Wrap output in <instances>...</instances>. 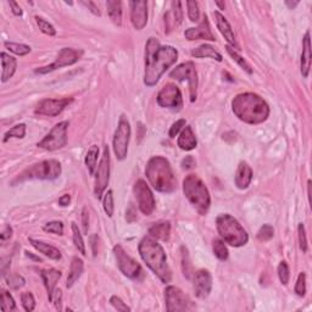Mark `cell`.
Wrapping results in <instances>:
<instances>
[{
  "instance_id": "6da1fadb",
  "label": "cell",
  "mask_w": 312,
  "mask_h": 312,
  "mask_svg": "<svg viewBox=\"0 0 312 312\" xmlns=\"http://www.w3.org/2000/svg\"><path fill=\"white\" fill-rule=\"evenodd\" d=\"M178 60V51L170 45L161 47L154 37L149 38L145 47L144 83L148 87L155 85L167 68Z\"/></svg>"
},
{
  "instance_id": "7a4b0ae2",
  "label": "cell",
  "mask_w": 312,
  "mask_h": 312,
  "mask_svg": "<svg viewBox=\"0 0 312 312\" xmlns=\"http://www.w3.org/2000/svg\"><path fill=\"white\" fill-rule=\"evenodd\" d=\"M232 109L240 121L249 125L262 124L270 115L267 102L255 93L238 94L232 100Z\"/></svg>"
},
{
  "instance_id": "3957f363",
  "label": "cell",
  "mask_w": 312,
  "mask_h": 312,
  "mask_svg": "<svg viewBox=\"0 0 312 312\" xmlns=\"http://www.w3.org/2000/svg\"><path fill=\"white\" fill-rule=\"evenodd\" d=\"M139 254L143 261L147 263L154 273L159 277L164 283H170L171 270L167 265L166 254L161 245L151 237L143 238L139 243Z\"/></svg>"
},
{
  "instance_id": "277c9868",
  "label": "cell",
  "mask_w": 312,
  "mask_h": 312,
  "mask_svg": "<svg viewBox=\"0 0 312 312\" xmlns=\"http://www.w3.org/2000/svg\"><path fill=\"white\" fill-rule=\"evenodd\" d=\"M149 182L154 189L161 193H172L177 188V179L167 159L154 156L149 160L145 168Z\"/></svg>"
},
{
  "instance_id": "5b68a950",
  "label": "cell",
  "mask_w": 312,
  "mask_h": 312,
  "mask_svg": "<svg viewBox=\"0 0 312 312\" xmlns=\"http://www.w3.org/2000/svg\"><path fill=\"white\" fill-rule=\"evenodd\" d=\"M183 191L190 204L196 209L200 215L207 213L211 205V197L209 189L206 188L204 182L196 174H188L183 181Z\"/></svg>"
},
{
  "instance_id": "8992f818",
  "label": "cell",
  "mask_w": 312,
  "mask_h": 312,
  "mask_svg": "<svg viewBox=\"0 0 312 312\" xmlns=\"http://www.w3.org/2000/svg\"><path fill=\"white\" fill-rule=\"evenodd\" d=\"M217 231L223 242L234 248L243 247L248 243L249 236L242 225L228 214H222L216 220Z\"/></svg>"
},
{
  "instance_id": "52a82bcc",
  "label": "cell",
  "mask_w": 312,
  "mask_h": 312,
  "mask_svg": "<svg viewBox=\"0 0 312 312\" xmlns=\"http://www.w3.org/2000/svg\"><path fill=\"white\" fill-rule=\"evenodd\" d=\"M61 174V165L56 160H45L31 166L30 168L24 171L14 184L17 182H24L27 179H55Z\"/></svg>"
},
{
  "instance_id": "ba28073f",
  "label": "cell",
  "mask_w": 312,
  "mask_h": 312,
  "mask_svg": "<svg viewBox=\"0 0 312 312\" xmlns=\"http://www.w3.org/2000/svg\"><path fill=\"white\" fill-rule=\"evenodd\" d=\"M114 254H115L117 266H119L120 271L126 277L133 280H143V278H144V271H143L142 266L133 257H131L130 255L126 253L125 249L121 245H115Z\"/></svg>"
},
{
  "instance_id": "9c48e42d",
  "label": "cell",
  "mask_w": 312,
  "mask_h": 312,
  "mask_svg": "<svg viewBox=\"0 0 312 312\" xmlns=\"http://www.w3.org/2000/svg\"><path fill=\"white\" fill-rule=\"evenodd\" d=\"M67 128L68 122L62 121L59 122L53 127L49 133L43 138L41 142L37 144V147L45 149V150H58V149L64 148L67 143Z\"/></svg>"
},
{
  "instance_id": "30bf717a",
  "label": "cell",
  "mask_w": 312,
  "mask_h": 312,
  "mask_svg": "<svg viewBox=\"0 0 312 312\" xmlns=\"http://www.w3.org/2000/svg\"><path fill=\"white\" fill-rule=\"evenodd\" d=\"M131 138V125L125 115L120 117L117 130L114 136V151L119 160H125L127 157L128 144Z\"/></svg>"
},
{
  "instance_id": "8fae6325",
  "label": "cell",
  "mask_w": 312,
  "mask_h": 312,
  "mask_svg": "<svg viewBox=\"0 0 312 312\" xmlns=\"http://www.w3.org/2000/svg\"><path fill=\"white\" fill-rule=\"evenodd\" d=\"M171 78L177 81H187L189 84V91H190V101H195L196 99V89H197V74L195 70V65L191 61L183 62L170 73Z\"/></svg>"
},
{
  "instance_id": "7c38bea8",
  "label": "cell",
  "mask_w": 312,
  "mask_h": 312,
  "mask_svg": "<svg viewBox=\"0 0 312 312\" xmlns=\"http://www.w3.org/2000/svg\"><path fill=\"white\" fill-rule=\"evenodd\" d=\"M166 308L170 312L189 311L194 308L193 302L179 288L170 285L165 289Z\"/></svg>"
},
{
  "instance_id": "4fadbf2b",
  "label": "cell",
  "mask_w": 312,
  "mask_h": 312,
  "mask_svg": "<svg viewBox=\"0 0 312 312\" xmlns=\"http://www.w3.org/2000/svg\"><path fill=\"white\" fill-rule=\"evenodd\" d=\"M109 181H110V151H109V147L104 148V153H102L101 160L95 174V187H94V194L95 196L100 199L105 189L108 188Z\"/></svg>"
},
{
  "instance_id": "5bb4252c",
  "label": "cell",
  "mask_w": 312,
  "mask_h": 312,
  "mask_svg": "<svg viewBox=\"0 0 312 312\" xmlns=\"http://www.w3.org/2000/svg\"><path fill=\"white\" fill-rule=\"evenodd\" d=\"M157 104L162 108L179 110L183 107L182 93L179 88L172 83H167L164 85L160 93L157 94Z\"/></svg>"
},
{
  "instance_id": "9a60e30c",
  "label": "cell",
  "mask_w": 312,
  "mask_h": 312,
  "mask_svg": "<svg viewBox=\"0 0 312 312\" xmlns=\"http://www.w3.org/2000/svg\"><path fill=\"white\" fill-rule=\"evenodd\" d=\"M133 190L137 201H138L140 211L144 215H147V216L153 214L154 209H155V197H154L153 191L148 187L147 183L143 179H139L134 184Z\"/></svg>"
},
{
  "instance_id": "2e32d148",
  "label": "cell",
  "mask_w": 312,
  "mask_h": 312,
  "mask_svg": "<svg viewBox=\"0 0 312 312\" xmlns=\"http://www.w3.org/2000/svg\"><path fill=\"white\" fill-rule=\"evenodd\" d=\"M82 54L83 53L81 50L78 51L76 49H72V48H64V49L60 50L58 58H56V60L53 62V64L49 66H45V67L38 68V70H36V73L44 74V73L51 72V71L58 70V68L65 67V66L76 64V62L81 59Z\"/></svg>"
},
{
  "instance_id": "e0dca14e",
  "label": "cell",
  "mask_w": 312,
  "mask_h": 312,
  "mask_svg": "<svg viewBox=\"0 0 312 312\" xmlns=\"http://www.w3.org/2000/svg\"><path fill=\"white\" fill-rule=\"evenodd\" d=\"M72 98H65V99H45L42 100L36 108V114L39 115L55 117L60 115L64 111V109L67 107L68 104L72 102Z\"/></svg>"
},
{
  "instance_id": "ac0fdd59",
  "label": "cell",
  "mask_w": 312,
  "mask_h": 312,
  "mask_svg": "<svg viewBox=\"0 0 312 312\" xmlns=\"http://www.w3.org/2000/svg\"><path fill=\"white\" fill-rule=\"evenodd\" d=\"M131 21L137 31L143 30L148 24V3L144 0L131 2Z\"/></svg>"
},
{
  "instance_id": "d6986e66",
  "label": "cell",
  "mask_w": 312,
  "mask_h": 312,
  "mask_svg": "<svg viewBox=\"0 0 312 312\" xmlns=\"http://www.w3.org/2000/svg\"><path fill=\"white\" fill-rule=\"evenodd\" d=\"M213 289V277L210 272L206 270H200L194 274V290L195 295L200 299H205L210 295Z\"/></svg>"
},
{
  "instance_id": "ffe728a7",
  "label": "cell",
  "mask_w": 312,
  "mask_h": 312,
  "mask_svg": "<svg viewBox=\"0 0 312 312\" xmlns=\"http://www.w3.org/2000/svg\"><path fill=\"white\" fill-rule=\"evenodd\" d=\"M184 37L188 39V41H199V39H205V41H211L215 42L216 38L213 34V31H211L210 24H209L207 16L204 15L202 17V21L197 27L195 28H188L187 31L184 32Z\"/></svg>"
},
{
  "instance_id": "44dd1931",
  "label": "cell",
  "mask_w": 312,
  "mask_h": 312,
  "mask_svg": "<svg viewBox=\"0 0 312 312\" xmlns=\"http://www.w3.org/2000/svg\"><path fill=\"white\" fill-rule=\"evenodd\" d=\"M253 181V170L247 162H240L236 173V185L239 189H247Z\"/></svg>"
},
{
  "instance_id": "7402d4cb",
  "label": "cell",
  "mask_w": 312,
  "mask_h": 312,
  "mask_svg": "<svg viewBox=\"0 0 312 312\" xmlns=\"http://www.w3.org/2000/svg\"><path fill=\"white\" fill-rule=\"evenodd\" d=\"M214 17H215V21H216L217 28H219L222 36L225 37L226 41H227L232 45H236V38H234V33H233V31H232V27H231L230 22L227 21V19H226V17L223 16L221 13H219V11H215Z\"/></svg>"
},
{
  "instance_id": "603a6c76",
  "label": "cell",
  "mask_w": 312,
  "mask_h": 312,
  "mask_svg": "<svg viewBox=\"0 0 312 312\" xmlns=\"http://www.w3.org/2000/svg\"><path fill=\"white\" fill-rule=\"evenodd\" d=\"M42 278L43 282H44L45 288H47L48 290V296H49V300L51 301V297H53L54 291H55L56 283H58L59 279L61 278V272L58 270H54V268H50V270H43Z\"/></svg>"
},
{
  "instance_id": "cb8c5ba5",
  "label": "cell",
  "mask_w": 312,
  "mask_h": 312,
  "mask_svg": "<svg viewBox=\"0 0 312 312\" xmlns=\"http://www.w3.org/2000/svg\"><path fill=\"white\" fill-rule=\"evenodd\" d=\"M311 68V41L310 32H306L304 41H302V54H301V74L302 77H307Z\"/></svg>"
},
{
  "instance_id": "d4e9b609",
  "label": "cell",
  "mask_w": 312,
  "mask_h": 312,
  "mask_svg": "<svg viewBox=\"0 0 312 312\" xmlns=\"http://www.w3.org/2000/svg\"><path fill=\"white\" fill-rule=\"evenodd\" d=\"M178 147L182 149V150H193L194 148L196 147L197 142H196V137L194 134L193 130H191L190 126H187L184 127L178 137Z\"/></svg>"
},
{
  "instance_id": "484cf974",
  "label": "cell",
  "mask_w": 312,
  "mask_h": 312,
  "mask_svg": "<svg viewBox=\"0 0 312 312\" xmlns=\"http://www.w3.org/2000/svg\"><path fill=\"white\" fill-rule=\"evenodd\" d=\"M30 243L39 251V253L44 254L45 256L49 257V259L55 260V261H59V260L61 259V253H60V250L55 247H53V245L39 242V240H36L33 238H30Z\"/></svg>"
},
{
  "instance_id": "4316f807",
  "label": "cell",
  "mask_w": 312,
  "mask_h": 312,
  "mask_svg": "<svg viewBox=\"0 0 312 312\" xmlns=\"http://www.w3.org/2000/svg\"><path fill=\"white\" fill-rule=\"evenodd\" d=\"M2 66H3L2 82H7L14 76V73H15L17 61L15 58L10 56L9 54L2 53Z\"/></svg>"
},
{
  "instance_id": "83f0119b",
  "label": "cell",
  "mask_w": 312,
  "mask_h": 312,
  "mask_svg": "<svg viewBox=\"0 0 312 312\" xmlns=\"http://www.w3.org/2000/svg\"><path fill=\"white\" fill-rule=\"evenodd\" d=\"M149 234L151 238L160 239V240H168L171 234V226L170 222H160L155 223L149 230Z\"/></svg>"
},
{
  "instance_id": "f1b7e54d",
  "label": "cell",
  "mask_w": 312,
  "mask_h": 312,
  "mask_svg": "<svg viewBox=\"0 0 312 312\" xmlns=\"http://www.w3.org/2000/svg\"><path fill=\"white\" fill-rule=\"evenodd\" d=\"M191 55H193L194 58H211L219 62H221L223 60L221 54H220L217 50H215L214 48L209 44H202L200 45V47H197L196 49L191 51Z\"/></svg>"
},
{
  "instance_id": "f546056e",
  "label": "cell",
  "mask_w": 312,
  "mask_h": 312,
  "mask_svg": "<svg viewBox=\"0 0 312 312\" xmlns=\"http://www.w3.org/2000/svg\"><path fill=\"white\" fill-rule=\"evenodd\" d=\"M83 273V261L78 257H73L72 262H71V267L70 272H68V277H67V288H71L72 285L76 283V280H78L81 274Z\"/></svg>"
},
{
  "instance_id": "4dcf8cb0",
  "label": "cell",
  "mask_w": 312,
  "mask_h": 312,
  "mask_svg": "<svg viewBox=\"0 0 312 312\" xmlns=\"http://www.w3.org/2000/svg\"><path fill=\"white\" fill-rule=\"evenodd\" d=\"M108 14L110 16L111 21L117 26H121L122 24V8L121 2L119 0H109L107 3Z\"/></svg>"
},
{
  "instance_id": "1f68e13d",
  "label": "cell",
  "mask_w": 312,
  "mask_h": 312,
  "mask_svg": "<svg viewBox=\"0 0 312 312\" xmlns=\"http://www.w3.org/2000/svg\"><path fill=\"white\" fill-rule=\"evenodd\" d=\"M98 156H99L98 145H91L89 150H88L87 155H85V165H87L88 171H89L90 174H94V172H95Z\"/></svg>"
},
{
  "instance_id": "d6a6232c",
  "label": "cell",
  "mask_w": 312,
  "mask_h": 312,
  "mask_svg": "<svg viewBox=\"0 0 312 312\" xmlns=\"http://www.w3.org/2000/svg\"><path fill=\"white\" fill-rule=\"evenodd\" d=\"M0 308H2V311L4 312L16 310L15 300H14V297L5 290H2V295H0Z\"/></svg>"
},
{
  "instance_id": "836d02e7",
  "label": "cell",
  "mask_w": 312,
  "mask_h": 312,
  "mask_svg": "<svg viewBox=\"0 0 312 312\" xmlns=\"http://www.w3.org/2000/svg\"><path fill=\"white\" fill-rule=\"evenodd\" d=\"M213 249L217 259L221 261H226L228 259V249L222 239H215L213 242Z\"/></svg>"
},
{
  "instance_id": "e575fe53",
  "label": "cell",
  "mask_w": 312,
  "mask_h": 312,
  "mask_svg": "<svg viewBox=\"0 0 312 312\" xmlns=\"http://www.w3.org/2000/svg\"><path fill=\"white\" fill-rule=\"evenodd\" d=\"M5 48L11 51V53L16 54V55L25 56L27 54L31 53V47L25 44H19V43H13V42H5L4 43Z\"/></svg>"
},
{
  "instance_id": "d590c367",
  "label": "cell",
  "mask_w": 312,
  "mask_h": 312,
  "mask_svg": "<svg viewBox=\"0 0 312 312\" xmlns=\"http://www.w3.org/2000/svg\"><path fill=\"white\" fill-rule=\"evenodd\" d=\"M26 136V125H16L15 127H13L11 130H9L4 136V143H7L10 138H24Z\"/></svg>"
},
{
  "instance_id": "8d00e7d4",
  "label": "cell",
  "mask_w": 312,
  "mask_h": 312,
  "mask_svg": "<svg viewBox=\"0 0 312 312\" xmlns=\"http://www.w3.org/2000/svg\"><path fill=\"white\" fill-rule=\"evenodd\" d=\"M72 234H73L74 247L77 248V250H78L82 255H87L85 254V244L84 242H83L82 234L81 232H79V228L77 227L76 223H72Z\"/></svg>"
},
{
  "instance_id": "74e56055",
  "label": "cell",
  "mask_w": 312,
  "mask_h": 312,
  "mask_svg": "<svg viewBox=\"0 0 312 312\" xmlns=\"http://www.w3.org/2000/svg\"><path fill=\"white\" fill-rule=\"evenodd\" d=\"M36 22L37 25H38L39 30H41L44 34H47V36H55L56 34V30L54 28V26L49 24L47 20L43 19V17L36 16Z\"/></svg>"
},
{
  "instance_id": "f35d334b",
  "label": "cell",
  "mask_w": 312,
  "mask_h": 312,
  "mask_svg": "<svg viewBox=\"0 0 312 312\" xmlns=\"http://www.w3.org/2000/svg\"><path fill=\"white\" fill-rule=\"evenodd\" d=\"M102 205H104V210L109 217H113L114 210H115V206H114V195L113 190H108L105 193L104 199H102Z\"/></svg>"
},
{
  "instance_id": "ab89813d",
  "label": "cell",
  "mask_w": 312,
  "mask_h": 312,
  "mask_svg": "<svg viewBox=\"0 0 312 312\" xmlns=\"http://www.w3.org/2000/svg\"><path fill=\"white\" fill-rule=\"evenodd\" d=\"M274 230L271 225H263L261 228H260L259 232H257V239L261 240V242H267L273 238Z\"/></svg>"
},
{
  "instance_id": "60d3db41",
  "label": "cell",
  "mask_w": 312,
  "mask_h": 312,
  "mask_svg": "<svg viewBox=\"0 0 312 312\" xmlns=\"http://www.w3.org/2000/svg\"><path fill=\"white\" fill-rule=\"evenodd\" d=\"M226 49H227V53H228V54H230V55L232 56V58H233L234 60H236V61H237V62H238V65L240 66V67H242V68H243V70H245V71H247V72H248V73H253V70H251L250 65H249V64H248V62H247V61H245V60H244V59H243V58H242V56H240L238 53H237V51H234L233 49H232V48H231V47H227V48H226Z\"/></svg>"
},
{
  "instance_id": "b9f144b4",
  "label": "cell",
  "mask_w": 312,
  "mask_h": 312,
  "mask_svg": "<svg viewBox=\"0 0 312 312\" xmlns=\"http://www.w3.org/2000/svg\"><path fill=\"white\" fill-rule=\"evenodd\" d=\"M21 302L25 310L28 312L33 311L34 307H36V300H34V296L32 295V293H30V291H25V293H22Z\"/></svg>"
},
{
  "instance_id": "7bdbcfd3",
  "label": "cell",
  "mask_w": 312,
  "mask_h": 312,
  "mask_svg": "<svg viewBox=\"0 0 312 312\" xmlns=\"http://www.w3.org/2000/svg\"><path fill=\"white\" fill-rule=\"evenodd\" d=\"M43 230H44L45 232H49V233L62 236V234H64V225H62V222H60V221H53V222L47 223V225L43 227Z\"/></svg>"
},
{
  "instance_id": "ee69618b",
  "label": "cell",
  "mask_w": 312,
  "mask_h": 312,
  "mask_svg": "<svg viewBox=\"0 0 312 312\" xmlns=\"http://www.w3.org/2000/svg\"><path fill=\"white\" fill-rule=\"evenodd\" d=\"M188 16L190 19L191 22H197L200 19V11H199V5L196 2H188Z\"/></svg>"
},
{
  "instance_id": "f6af8a7d",
  "label": "cell",
  "mask_w": 312,
  "mask_h": 312,
  "mask_svg": "<svg viewBox=\"0 0 312 312\" xmlns=\"http://www.w3.org/2000/svg\"><path fill=\"white\" fill-rule=\"evenodd\" d=\"M7 283L11 289H20L25 285V279L19 274H11L7 278Z\"/></svg>"
},
{
  "instance_id": "bcb514c9",
  "label": "cell",
  "mask_w": 312,
  "mask_h": 312,
  "mask_svg": "<svg viewBox=\"0 0 312 312\" xmlns=\"http://www.w3.org/2000/svg\"><path fill=\"white\" fill-rule=\"evenodd\" d=\"M290 272H289L288 263L285 261H282L278 266V277L282 282V284H288L289 282V277H290Z\"/></svg>"
},
{
  "instance_id": "7dc6e473",
  "label": "cell",
  "mask_w": 312,
  "mask_h": 312,
  "mask_svg": "<svg viewBox=\"0 0 312 312\" xmlns=\"http://www.w3.org/2000/svg\"><path fill=\"white\" fill-rule=\"evenodd\" d=\"M295 293L296 295L299 296H305L306 294V274L302 272V273L299 274L295 284Z\"/></svg>"
},
{
  "instance_id": "c3c4849f",
  "label": "cell",
  "mask_w": 312,
  "mask_h": 312,
  "mask_svg": "<svg viewBox=\"0 0 312 312\" xmlns=\"http://www.w3.org/2000/svg\"><path fill=\"white\" fill-rule=\"evenodd\" d=\"M172 17L173 24L179 25L183 20V13H182V3L181 2H173L172 3Z\"/></svg>"
},
{
  "instance_id": "681fc988",
  "label": "cell",
  "mask_w": 312,
  "mask_h": 312,
  "mask_svg": "<svg viewBox=\"0 0 312 312\" xmlns=\"http://www.w3.org/2000/svg\"><path fill=\"white\" fill-rule=\"evenodd\" d=\"M297 232H299V244H300V249H301L304 253L307 251V239H306V232H305V227L302 223H300L299 228H297Z\"/></svg>"
},
{
  "instance_id": "f907efd6",
  "label": "cell",
  "mask_w": 312,
  "mask_h": 312,
  "mask_svg": "<svg viewBox=\"0 0 312 312\" xmlns=\"http://www.w3.org/2000/svg\"><path fill=\"white\" fill-rule=\"evenodd\" d=\"M110 302H111V305H113L117 311H124V312L131 311V307H128V306L126 305L125 302L122 301V300L120 299L119 296H111Z\"/></svg>"
},
{
  "instance_id": "816d5d0a",
  "label": "cell",
  "mask_w": 312,
  "mask_h": 312,
  "mask_svg": "<svg viewBox=\"0 0 312 312\" xmlns=\"http://www.w3.org/2000/svg\"><path fill=\"white\" fill-rule=\"evenodd\" d=\"M184 126H185V120H178V121L174 122V124L172 125V127H171L170 133H168L171 138H174V137L179 133V131H181Z\"/></svg>"
},
{
  "instance_id": "f5cc1de1",
  "label": "cell",
  "mask_w": 312,
  "mask_h": 312,
  "mask_svg": "<svg viewBox=\"0 0 312 312\" xmlns=\"http://www.w3.org/2000/svg\"><path fill=\"white\" fill-rule=\"evenodd\" d=\"M51 302H54V305H55L56 310H61L62 308V293L60 289H55V291H54L53 294V297H51Z\"/></svg>"
},
{
  "instance_id": "db71d44e",
  "label": "cell",
  "mask_w": 312,
  "mask_h": 312,
  "mask_svg": "<svg viewBox=\"0 0 312 312\" xmlns=\"http://www.w3.org/2000/svg\"><path fill=\"white\" fill-rule=\"evenodd\" d=\"M82 226H83V231L84 233H88V228H89V216H88V210L87 209H83L82 211Z\"/></svg>"
},
{
  "instance_id": "11a10c76",
  "label": "cell",
  "mask_w": 312,
  "mask_h": 312,
  "mask_svg": "<svg viewBox=\"0 0 312 312\" xmlns=\"http://www.w3.org/2000/svg\"><path fill=\"white\" fill-rule=\"evenodd\" d=\"M194 166H195V160H194L193 156H185V159H183L182 161V167L184 168V170H190V168H193Z\"/></svg>"
},
{
  "instance_id": "9f6ffc18",
  "label": "cell",
  "mask_w": 312,
  "mask_h": 312,
  "mask_svg": "<svg viewBox=\"0 0 312 312\" xmlns=\"http://www.w3.org/2000/svg\"><path fill=\"white\" fill-rule=\"evenodd\" d=\"M9 4H10L11 9H13L14 15H16V16H22V10H21V8H20V5L17 4L16 2H13V0H11V2H9Z\"/></svg>"
},
{
  "instance_id": "6f0895ef",
  "label": "cell",
  "mask_w": 312,
  "mask_h": 312,
  "mask_svg": "<svg viewBox=\"0 0 312 312\" xmlns=\"http://www.w3.org/2000/svg\"><path fill=\"white\" fill-rule=\"evenodd\" d=\"M83 4H84V5H85V7H88V8H89V9H90V11H91V13H93V14H94V15H98V16L100 15L99 8H98V7H96V5H95V4H94V3H93V2H88V3H87V2H83Z\"/></svg>"
},
{
  "instance_id": "680465c9",
  "label": "cell",
  "mask_w": 312,
  "mask_h": 312,
  "mask_svg": "<svg viewBox=\"0 0 312 312\" xmlns=\"http://www.w3.org/2000/svg\"><path fill=\"white\" fill-rule=\"evenodd\" d=\"M11 236H13V228H11L10 226H7L4 232L2 233V236H0V238H2V240H7L10 239Z\"/></svg>"
},
{
  "instance_id": "91938a15",
  "label": "cell",
  "mask_w": 312,
  "mask_h": 312,
  "mask_svg": "<svg viewBox=\"0 0 312 312\" xmlns=\"http://www.w3.org/2000/svg\"><path fill=\"white\" fill-rule=\"evenodd\" d=\"M70 201H71V196L68 195V194H64V195L59 199V204L61 206H67L68 204H70Z\"/></svg>"
},
{
  "instance_id": "94428289",
  "label": "cell",
  "mask_w": 312,
  "mask_h": 312,
  "mask_svg": "<svg viewBox=\"0 0 312 312\" xmlns=\"http://www.w3.org/2000/svg\"><path fill=\"white\" fill-rule=\"evenodd\" d=\"M285 4L288 5L290 9H294L295 7H297L299 5V2H294V3H290V2H285Z\"/></svg>"
},
{
  "instance_id": "6125c7cd",
  "label": "cell",
  "mask_w": 312,
  "mask_h": 312,
  "mask_svg": "<svg viewBox=\"0 0 312 312\" xmlns=\"http://www.w3.org/2000/svg\"><path fill=\"white\" fill-rule=\"evenodd\" d=\"M216 5H217V7L221 8V9H225V4H222V3H219V2H217V3H216Z\"/></svg>"
}]
</instances>
